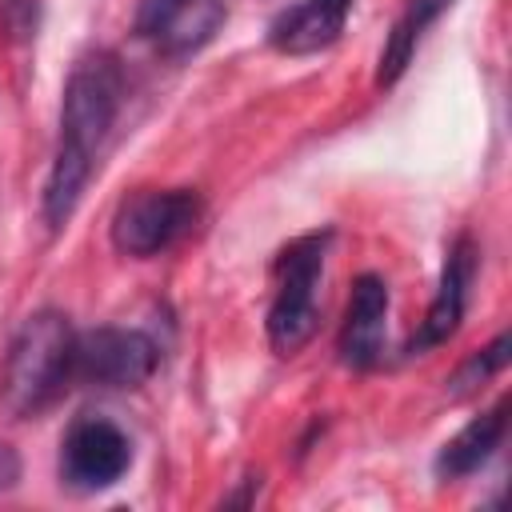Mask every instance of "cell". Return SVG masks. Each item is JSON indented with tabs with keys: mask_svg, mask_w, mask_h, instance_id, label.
I'll list each match as a JSON object with an SVG mask.
<instances>
[{
	"mask_svg": "<svg viewBox=\"0 0 512 512\" xmlns=\"http://www.w3.org/2000/svg\"><path fill=\"white\" fill-rule=\"evenodd\" d=\"M472 276H476V244H472V236H460V240L448 248V260H444V268H440V284H436V296H432V304H428V316H424V324L416 328V336L408 340V352H412V356L432 352L436 344H444V340L460 328Z\"/></svg>",
	"mask_w": 512,
	"mask_h": 512,
	"instance_id": "52a82bcc",
	"label": "cell"
},
{
	"mask_svg": "<svg viewBox=\"0 0 512 512\" xmlns=\"http://www.w3.org/2000/svg\"><path fill=\"white\" fill-rule=\"evenodd\" d=\"M504 364H508V332H500L488 348H480L476 356H468V364L452 376V392L460 396V392H468V388L484 384V380H488V376H496Z\"/></svg>",
	"mask_w": 512,
	"mask_h": 512,
	"instance_id": "4fadbf2b",
	"label": "cell"
},
{
	"mask_svg": "<svg viewBox=\"0 0 512 512\" xmlns=\"http://www.w3.org/2000/svg\"><path fill=\"white\" fill-rule=\"evenodd\" d=\"M224 4L220 0H192V4H184L152 40L160 44V52L164 56H172V60H184V56H192V52H200L216 32H220V24H224Z\"/></svg>",
	"mask_w": 512,
	"mask_h": 512,
	"instance_id": "8fae6325",
	"label": "cell"
},
{
	"mask_svg": "<svg viewBox=\"0 0 512 512\" xmlns=\"http://www.w3.org/2000/svg\"><path fill=\"white\" fill-rule=\"evenodd\" d=\"M184 4H192V0H140V12H136V32L140 36H156Z\"/></svg>",
	"mask_w": 512,
	"mask_h": 512,
	"instance_id": "5bb4252c",
	"label": "cell"
},
{
	"mask_svg": "<svg viewBox=\"0 0 512 512\" xmlns=\"http://www.w3.org/2000/svg\"><path fill=\"white\" fill-rule=\"evenodd\" d=\"M4 24L12 36H28L36 28V4L32 0H4Z\"/></svg>",
	"mask_w": 512,
	"mask_h": 512,
	"instance_id": "9a60e30c",
	"label": "cell"
},
{
	"mask_svg": "<svg viewBox=\"0 0 512 512\" xmlns=\"http://www.w3.org/2000/svg\"><path fill=\"white\" fill-rule=\"evenodd\" d=\"M72 352L76 332L64 312L40 308L32 312L4 360V404L12 416H32L48 408L60 388L72 380Z\"/></svg>",
	"mask_w": 512,
	"mask_h": 512,
	"instance_id": "7a4b0ae2",
	"label": "cell"
},
{
	"mask_svg": "<svg viewBox=\"0 0 512 512\" xmlns=\"http://www.w3.org/2000/svg\"><path fill=\"white\" fill-rule=\"evenodd\" d=\"M132 468V440L104 416H80L60 444V476L76 492L112 488Z\"/></svg>",
	"mask_w": 512,
	"mask_h": 512,
	"instance_id": "8992f818",
	"label": "cell"
},
{
	"mask_svg": "<svg viewBox=\"0 0 512 512\" xmlns=\"http://www.w3.org/2000/svg\"><path fill=\"white\" fill-rule=\"evenodd\" d=\"M200 220V196L192 188H148L128 196L112 216V244L124 256H160L180 244Z\"/></svg>",
	"mask_w": 512,
	"mask_h": 512,
	"instance_id": "277c9868",
	"label": "cell"
},
{
	"mask_svg": "<svg viewBox=\"0 0 512 512\" xmlns=\"http://www.w3.org/2000/svg\"><path fill=\"white\" fill-rule=\"evenodd\" d=\"M332 232H308L300 240H292L280 260H276V296L268 308V340L280 356L300 352L316 324H320V304H316V288H320V272H324V252H328Z\"/></svg>",
	"mask_w": 512,
	"mask_h": 512,
	"instance_id": "3957f363",
	"label": "cell"
},
{
	"mask_svg": "<svg viewBox=\"0 0 512 512\" xmlns=\"http://www.w3.org/2000/svg\"><path fill=\"white\" fill-rule=\"evenodd\" d=\"M160 364V348L148 332L136 328H92L76 336L72 380L104 384V388H136Z\"/></svg>",
	"mask_w": 512,
	"mask_h": 512,
	"instance_id": "5b68a950",
	"label": "cell"
},
{
	"mask_svg": "<svg viewBox=\"0 0 512 512\" xmlns=\"http://www.w3.org/2000/svg\"><path fill=\"white\" fill-rule=\"evenodd\" d=\"M504 432H508V400H500V404H492L488 412L472 416V420L436 452V476H440V480H464V476L480 472V468L492 460V452L500 448Z\"/></svg>",
	"mask_w": 512,
	"mask_h": 512,
	"instance_id": "30bf717a",
	"label": "cell"
},
{
	"mask_svg": "<svg viewBox=\"0 0 512 512\" xmlns=\"http://www.w3.org/2000/svg\"><path fill=\"white\" fill-rule=\"evenodd\" d=\"M352 12V0H300L292 8H284L272 28H268V44L284 56H312L324 52L328 44L340 40L344 20Z\"/></svg>",
	"mask_w": 512,
	"mask_h": 512,
	"instance_id": "9c48e42d",
	"label": "cell"
},
{
	"mask_svg": "<svg viewBox=\"0 0 512 512\" xmlns=\"http://www.w3.org/2000/svg\"><path fill=\"white\" fill-rule=\"evenodd\" d=\"M384 328H388V284L376 272H364L352 280L344 328H340V360L356 372L372 368L384 352Z\"/></svg>",
	"mask_w": 512,
	"mask_h": 512,
	"instance_id": "ba28073f",
	"label": "cell"
},
{
	"mask_svg": "<svg viewBox=\"0 0 512 512\" xmlns=\"http://www.w3.org/2000/svg\"><path fill=\"white\" fill-rule=\"evenodd\" d=\"M124 100V72L120 60L112 52H88L76 60L68 84H64V104H60V144L48 168V184H44V224L52 232H60L92 172H96V156L100 144L108 140L116 112Z\"/></svg>",
	"mask_w": 512,
	"mask_h": 512,
	"instance_id": "6da1fadb",
	"label": "cell"
},
{
	"mask_svg": "<svg viewBox=\"0 0 512 512\" xmlns=\"http://www.w3.org/2000/svg\"><path fill=\"white\" fill-rule=\"evenodd\" d=\"M452 0H408V8H404V16L396 20V28H392V36H388V44H384V52H380V72H376V84H396L400 80V72L408 68V60L416 56V44H420V36H424V28L448 8Z\"/></svg>",
	"mask_w": 512,
	"mask_h": 512,
	"instance_id": "7c38bea8",
	"label": "cell"
},
{
	"mask_svg": "<svg viewBox=\"0 0 512 512\" xmlns=\"http://www.w3.org/2000/svg\"><path fill=\"white\" fill-rule=\"evenodd\" d=\"M20 480V456H16V448L12 444H4L0 440V492L4 488H12Z\"/></svg>",
	"mask_w": 512,
	"mask_h": 512,
	"instance_id": "2e32d148",
	"label": "cell"
}]
</instances>
